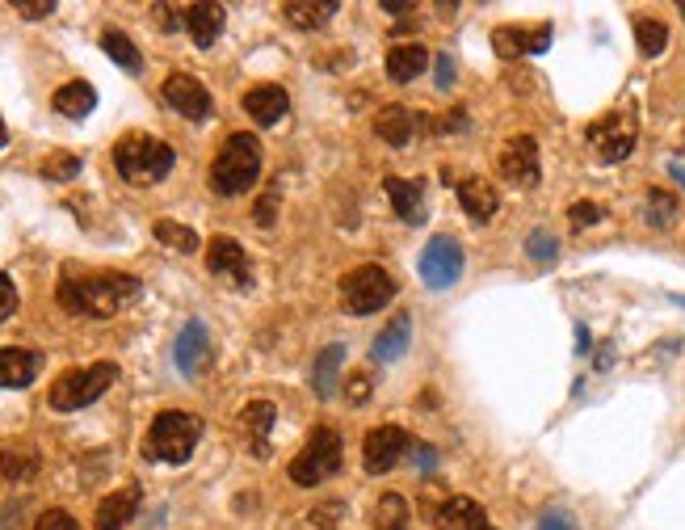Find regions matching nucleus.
<instances>
[{
	"instance_id": "obj_33",
	"label": "nucleus",
	"mask_w": 685,
	"mask_h": 530,
	"mask_svg": "<svg viewBox=\"0 0 685 530\" xmlns=\"http://www.w3.org/2000/svg\"><path fill=\"white\" fill-rule=\"evenodd\" d=\"M374 530H408V501L400 493H383L374 505Z\"/></svg>"
},
{
	"instance_id": "obj_5",
	"label": "nucleus",
	"mask_w": 685,
	"mask_h": 530,
	"mask_svg": "<svg viewBox=\"0 0 685 530\" xmlns=\"http://www.w3.org/2000/svg\"><path fill=\"white\" fill-rule=\"evenodd\" d=\"M341 459H345L341 434L328 430V426H315L312 437L303 442V451L290 459V480L303 484V489H315V484H324V480H333L341 471Z\"/></svg>"
},
{
	"instance_id": "obj_36",
	"label": "nucleus",
	"mask_w": 685,
	"mask_h": 530,
	"mask_svg": "<svg viewBox=\"0 0 685 530\" xmlns=\"http://www.w3.org/2000/svg\"><path fill=\"white\" fill-rule=\"evenodd\" d=\"M526 257H534L538 266H551V261L560 257V241H556V232L534 227V232L526 236Z\"/></svg>"
},
{
	"instance_id": "obj_16",
	"label": "nucleus",
	"mask_w": 685,
	"mask_h": 530,
	"mask_svg": "<svg viewBox=\"0 0 685 530\" xmlns=\"http://www.w3.org/2000/svg\"><path fill=\"white\" fill-rule=\"evenodd\" d=\"M240 106H245V114L257 126H278L286 119V110H290V97H286L282 85H252Z\"/></svg>"
},
{
	"instance_id": "obj_20",
	"label": "nucleus",
	"mask_w": 685,
	"mask_h": 530,
	"mask_svg": "<svg viewBox=\"0 0 685 530\" xmlns=\"http://www.w3.org/2000/svg\"><path fill=\"white\" fill-rule=\"evenodd\" d=\"M387 189V198H391V207H396V215L404 219V223H425V182H404V177H387L383 182Z\"/></svg>"
},
{
	"instance_id": "obj_27",
	"label": "nucleus",
	"mask_w": 685,
	"mask_h": 530,
	"mask_svg": "<svg viewBox=\"0 0 685 530\" xmlns=\"http://www.w3.org/2000/svg\"><path fill=\"white\" fill-rule=\"evenodd\" d=\"M341 362H345V349L341 345H328L315 354V367H312V392L320 400H333L337 396V379H341Z\"/></svg>"
},
{
	"instance_id": "obj_22",
	"label": "nucleus",
	"mask_w": 685,
	"mask_h": 530,
	"mask_svg": "<svg viewBox=\"0 0 685 530\" xmlns=\"http://www.w3.org/2000/svg\"><path fill=\"white\" fill-rule=\"evenodd\" d=\"M223 22H227V17H223V4H211V0H198V4L186 9V30L202 51L215 47V38L223 34Z\"/></svg>"
},
{
	"instance_id": "obj_1",
	"label": "nucleus",
	"mask_w": 685,
	"mask_h": 530,
	"mask_svg": "<svg viewBox=\"0 0 685 530\" xmlns=\"http://www.w3.org/2000/svg\"><path fill=\"white\" fill-rule=\"evenodd\" d=\"M139 291H144V282L135 279V274H119V270H97V274H63L60 291H55V299H60L63 312L72 316H97V320H105V316H119L126 304H135L139 299Z\"/></svg>"
},
{
	"instance_id": "obj_51",
	"label": "nucleus",
	"mask_w": 685,
	"mask_h": 530,
	"mask_svg": "<svg viewBox=\"0 0 685 530\" xmlns=\"http://www.w3.org/2000/svg\"><path fill=\"white\" fill-rule=\"evenodd\" d=\"M4 144H9V131H4V123H0V148H4Z\"/></svg>"
},
{
	"instance_id": "obj_34",
	"label": "nucleus",
	"mask_w": 685,
	"mask_h": 530,
	"mask_svg": "<svg viewBox=\"0 0 685 530\" xmlns=\"http://www.w3.org/2000/svg\"><path fill=\"white\" fill-rule=\"evenodd\" d=\"M635 42H639V56L656 60L669 47V26L656 22V17H635Z\"/></svg>"
},
{
	"instance_id": "obj_2",
	"label": "nucleus",
	"mask_w": 685,
	"mask_h": 530,
	"mask_svg": "<svg viewBox=\"0 0 685 530\" xmlns=\"http://www.w3.org/2000/svg\"><path fill=\"white\" fill-rule=\"evenodd\" d=\"M198 442H202V417L182 412V408H164V412H157V421L148 426L144 459L148 464H186Z\"/></svg>"
},
{
	"instance_id": "obj_31",
	"label": "nucleus",
	"mask_w": 685,
	"mask_h": 530,
	"mask_svg": "<svg viewBox=\"0 0 685 530\" xmlns=\"http://www.w3.org/2000/svg\"><path fill=\"white\" fill-rule=\"evenodd\" d=\"M101 51L119 63L123 72H130V76H139V72H144V56H139V47H135V42H130L123 30H105V34H101Z\"/></svg>"
},
{
	"instance_id": "obj_43",
	"label": "nucleus",
	"mask_w": 685,
	"mask_h": 530,
	"mask_svg": "<svg viewBox=\"0 0 685 530\" xmlns=\"http://www.w3.org/2000/svg\"><path fill=\"white\" fill-rule=\"evenodd\" d=\"M13 312H17V286H13L9 274H0V324H4Z\"/></svg>"
},
{
	"instance_id": "obj_4",
	"label": "nucleus",
	"mask_w": 685,
	"mask_h": 530,
	"mask_svg": "<svg viewBox=\"0 0 685 530\" xmlns=\"http://www.w3.org/2000/svg\"><path fill=\"white\" fill-rule=\"evenodd\" d=\"M173 160H177V152L164 144V139H157V135H123L119 144H114V169L123 173V182H130V186H157V182H164L169 173H173Z\"/></svg>"
},
{
	"instance_id": "obj_49",
	"label": "nucleus",
	"mask_w": 685,
	"mask_h": 530,
	"mask_svg": "<svg viewBox=\"0 0 685 530\" xmlns=\"http://www.w3.org/2000/svg\"><path fill=\"white\" fill-rule=\"evenodd\" d=\"M576 345H581V354H585V349H589V329H585V324H581V329H576Z\"/></svg>"
},
{
	"instance_id": "obj_24",
	"label": "nucleus",
	"mask_w": 685,
	"mask_h": 530,
	"mask_svg": "<svg viewBox=\"0 0 685 530\" xmlns=\"http://www.w3.org/2000/svg\"><path fill=\"white\" fill-rule=\"evenodd\" d=\"M459 202H463V211H468L475 223H488V219L500 211V194L493 189V182H484V177L459 182Z\"/></svg>"
},
{
	"instance_id": "obj_30",
	"label": "nucleus",
	"mask_w": 685,
	"mask_h": 530,
	"mask_svg": "<svg viewBox=\"0 0 685 530\" xmlns=\"http://www.w3.org/2000/svg\"><path fill=\"white\" fill-rule=\"evenodd\" d=\"M0 476L13 484H26L38 476V451L34 446H4L0 451Z\"/></svg>"
},
{
	"instance_id": "obj_11",
	"label": "nucleus",
	"mask_w": 685,
	"mask_h": 530,
	"mask_svg": "<svg viewBox=\"0 0 685 530\" xmlns=\"http://www.w3.org/2000/svg\"><path fill=\"white\" fill-rule=\"evenodd\" d=\"M412 437H408L404 426H374L366 442H362V459H366V471L371 476H387L400 459L408 455Z\"/></svg>"
},
{
	"instance_id": "obj_50",
	"label": "nucleus",
	"mask_w": 685,
	"mask_h": 530,
	"mask_svg": "<svg viewBox=\"0 0 685 530\" xmlns=\"http://www.w3.org/2000/svg\"><path fill=\"white\" fill-rule=\"evenodd\" d=\"M669 173H673V182H677V186L685 189V169H682V164H673V169H669Z\"/></svg>"
},
{
	"instance_id": "obj_8",
	"label": "nucleus",
	"mask_w": 685,
	"mask_h": 530,
	"mask_svg": "<svg viewBox=\"0 0 685 530\" xmlns=\"http://www.w3.org/2000/svg\"><path fill=\"white\" fill-rule=\"evenodd\" d=\"M463 245L454 241V236H434L425 252H421V261H416V274L421 282L429 286V291H450L454 282L463 279Z\"/></svg>"
},
{
	"instance_id": "obj_9",
	"label": "nucleus",
	"mask_w": 685,
	"mask_h": 530,
	"mask_svg": "<svg viewBox=\"0 0 685 530\" xmlns=\"http://www.w3.org/2000/svg\"><path fill=\"white\" fill-rule=\"evenodd\" d=\"M500 177L518 189H534L543 182V164H538V139L534 135H513L500 148Z\"/></svg>"
},
{
	"instance_id": "obj_42",
	"label": "nucleus",
	"mask_w": 685,
	"mask_h": 530,
	"mask_svg": "<svg viewBox=\"0 0 685 530\" xmlns=\"http://www.w3.org/2000/svg\"><path fill=\"white\" fill-rule=\"evenodd\" d=\"M17 13H22L26 22H42V17L55 13V0H17Z\"/></svg>"
},
{
	"instance_id": "obj_40",
	"label": "nucleus",
	"mask_w": 685,
	"mask_h": 530,
	"mask_svg": "<svg viewBox=\"0 0 685 530\" xmlns=\"http://www.w3.org/2000/svg\"><path fill=\"white\" fill-rule=\"evenodd\" d=\"M568 223H572L576 232H585L593 223H601V207H597V202H572V207H568Z\"/></svg>"
},
{
	"instance_id": "obj_38",
	"label": "nucleus",
	"mask_w": 685,
	"mask_h": 530,
	"mask_svg": "<svg viewBox=\"0 0 685 530\" xmlns=\"http://www.w3.org/2000/svg\"><path fill=\"white\" fill-rule=\"evenodd\" d=\"M278 202H282V186H270L261 194V202L252 207V219H257L261 227H274V223H278Z\"/></svg>"
},
{
	"instance_id": "obj_41",
	"label": "nucleus",
	"mask_w": 685,
	"mask_h": 530,
	"mask_svg": "<svg viewBox=\"0 0 685 530\" xmlns=\"http://www.w3.org/2000/svg\"><path fill=\"white\" fill-rule=\"evenodd\" d=\"M30 530H80V522H76L67 509H47Z\"/></svg>"
},
{
	"instance_id": "obj_14",
	"label": "nucleus",
	"mask_w": 685,
	"mask_h": 530,
	"mask_svg": "<svg viewBox=\"0 0 685 530\" xmlns=\"http://www.w3.org/2000/svg\"><path fill=\"white\" fill-rule=\"evenodd\" d=\"M551 22H543L538 30H522V26H500L493 30V51L500 60H526V56H543L551 47Z\"/></svg>"
},
{
	"instance_id": "obj_44",
	"label": "nucleus",
	"mask_w": 685,
	"mask_h": 530,
	"mask_svg": "<svg viewBox=\"0 0 685 530\" xmlns=\"http://www.w3.org/2000/svg\"><path fill=\"white\" fill-rule=\"evenodd\" d=\"M534 530H576V518H572L568 509H547V514L538 518V527Z\"/></svg>"
},
{
	"instance_id": "obj_23",
	"label": "nucleus",
	"mask_w": 685,
	"mask_h": 530,
	"mask_svg": "<svg viewBox=\"0 0 685 530\" xmlns=\"http://www.w3.org/2000/svg\"><path fill=\"white\" fill-rule=\"evenodd\" d=\"M437 530H497L488 522L484 505H475L471 497H450L437 509Z\"/></svg>"
},
{
	"instance_id": "obj_21",
	"label": "nucleus",
	"mask_w": 685,
	"mask_h": 530,
	"mask_svg": "<svg viewBox=\"0 0 685 530\" xmlns=\"http://www.w3.org/2000/svg\"><path fill=\"white\" fill-rule=\"evenodd\" d=\"M408 345H412V316L400 312L371 345V358L374 362H383V367H391V362H400L408 354Z\"/></svg>"
},
{
	"instance_id": "obj_32",
	"label": "nucleus",
	"mask_w": 685,
	"mask_h": 530,
	"mask_svg": "<svg viewBox=\"0 0 685 530\" xmlns=\"http://www.w3.org/2000/svg\"><path fill=\"white\" fill-rule=\"evenodd\" d=\"M152 236H157L160 245H169V249H177V252L198 249V232L186 227V223H177V219H157V223H152Z\"/></svg>"
},
{
	"instance_id": "obj_15",
	"label": "nucleus",
	"mask_w": 685,
	"mask_h": 530,
	"mask_svg": "<svg viewBox=\"0 0 685 530\" xmlns=\"http://www.w3.org/2000/svg\"><path fill=\"white\" fill-rule=\"evenodd\" d=\"M173 362H177V371L186 374H198L207 362H211V333H207V324L202 320H189L186 329L177 333V345H173Z\"/></svg>"
},
{
	"instance_id": "obj_45",
	"label": "nucleus",
	"mask_w": 685,
	"mask_h": 530,
	"mask_svg": "<svg viewBox=\"0 0 685 530\" xmlns=\"http://www.w3.org/2000/svg\"><path fill=\"white\" fill-rule=\"evenodd\" d=\"M22 514H26V501L0 505V530H22Z\"/></svg>"
},
{
	"instance_id": "obj_35",
	"label": "nucleus",
	"mask_w": 685,
	"mask_h": 530,
	"mask_svg": "<svg viewBox=\"0 0 685 530\" xmlns=\"http://www.w3.org/2000/svg\"><path fill=\"white\" fill-rule=\"evenodd\" d=\"M677 219V198L669 189H648V223L652 227H673Z\"/></svg>"
},
{
	"instance_id": "obj_26",
	"label": "nucleus",
	"mask_w": 685,
	"mask_h": 530,
	"mask_svg": "<svg viewBox=\"0 0 685 530\" xmlns=\"http://www.w3.org/2000/svg\"><path fill=\"white\" fill-rule=\"evenodd\" d=\"M412 131H416V114H408L404 106H383V110L374 114V135H378L383 144L404 148L408 139H412Z\"/></svg>"
},
{
	"instance_id": "obj_17",
	"label": "nucleus",
	"mask_w": 685,
	"mask_h": 530,
	"mask_svg": "<svg viewBox=\"0 0 685 530\" xmlns=\"http://www.w3.org/2000/svg\"><path fill=\"white\" fill-rule=\"evenodd\" d=\"M274 417H278V408L270 405V400H252V405L240 408V434L249 442V451L257 459H265L270 455V430H274Z\"/></svg>"
},
{
	"instance_id": "obj_52",
	"label": "nucleus",
	"mask_w": 685,
	"mask_h": 530,
	"mask_svg": "<svg viewBox=\"0 0 685 530\" xmlns=\"http://www.w3.org/2000/svg\"><path fill=\"white\" fill-rule=\"evenodd\" d=\"M682 13H685V4H682Z\"/></svg>"
},
{
	"instance_id": "obj_6",
	"label": "nucleus",
	"mask_w": 685,
	"mask_h": 530,
	"mask_svg": "<svg viewBox=\"0 0 685 530\" xmlns=\"http://www.w3.org/2000/svg\"><path fill=\"white\" fill-rule=\"evenodd\" d=\"M114 383H119V367H114V362H94V367H85V371L60 374L47 400H51L55 412H76V408H89L94 400H101Z\"/></svg>"
},
{
	"instance_id": "obj_7",
	"label": "nucleus",
	"mask_w": 685,
	"mask_h": 530,
	"mask_svg": "<svg viewBox=\"0 0 685 530\" xmlns=\"http://www.w3.org/2000/svg\"><path fill=\"white\" fill-rule=\"evenodd\" d=\"M396 295V279L383 266H358L341 279V308L349 316L383 312Z\"/></svg>"
},
{
	"instance_id": "obj_37",
	"label": "nucleus",
	"mask_w": 685,
	"mask_h": 530,
	"mask_svg": "<svg viewBox=\"0 0 685 530\" xmlns=\"http://www.w3.org/2000/svg\"><path fill=\"white\" fill-rule=\"evenodd\" d=\"M80 164H85V160L72 157V152H51V157L42 160V177H47V182H72V177L80 173Z\"/></svg>"
},
{
	"instance_id": "obj_19",
	"label": "nucleus",
	"mask_w": 685,
	"mask_h": 530,
	"mask_svg": "<svg viewBox=\"0 0 685 530\" xmlns=\"http://www.w3.org/2000/svg\"><path fill=\"white\" fill-rule=\"evenodd\" d=\"M139 497H144L139 484H126V489H119V493H110V497L97 505L94 527L97 530H126L130 527V518H135V509H139Z\"/></svg>"
},
{
	"instance_id": "obj_48",
	"label": "nucleus",
	"mask_w": 685,
	"mask_h": 530,
	"mask_svg": "<svg viewBox=\"0 0 685 530\" xmlns=\"http://www.w3.org/2000/svg\"><path fill=\"white\" fill-rule=\"evenodd\" d=\"M441 131H450V135H454V131H468V114H463V110H450Z\"/></svg>"
},
{
	"instance_id": "obj_18",
	"label": "nucleus",
	"mask_w": 685,
	"mask_h": 530,
	"mask_svg": "<svg viewBox=\"0 0 685 530\" xmlns=\"http://www.w3.org/2000/svg\"><path fill=\"white\" fill-rule=\"evenodd\" d=\"M38 371H42L38 349H22V345L0 349V387H30Z\"/></svg>"
},
{
	"instance_id": "obj_46",
	"label": "nucleus",
	"mask_w": 685,
	"mask_h": 530,
	"mask_svg": "<svg viewBox=\"0 0 685 530\" xmlns=\"http://www.w3.org/2000/svg\"><path fill=\"white\" fill-rule=\"evenodd\" d=\"M450 85H454V60L441 51L437 56V89H450Z\"/></svg>"
},
{
	"instance_id": "obj_28",
	"label": "nucleus",
	"mask_w": 685,
	"mask_h": 530,
	"mask_svg": "<svg viewBox=\"0 0 685 530\" xmlns=\"http://www.w3.org/2000/svg\"><path fill=\"white\" fill-rule=\"evenodd\" d=\"M425 67H429V56H425V47H416V42H400V47L387 51V76H391L396 85L416 81Z\"/></svg>"
},
{
	"instance_id": "obj_25",
	"label": "nucleus",
	"mask_w": 685,
	"mask_h": 530,
	"mask_svg": "<svg viewBox=\"0 0 685 530\" xmlns=\"http://www.w3.org/2000/svg\"><path fill=\"white\" fill-rule=\"evenodd\" d=\"M51 106H55V114L80 123V119H89V114L97 110V89L89 85V81H67L63 89H55Z\"/></svg>"
},
{
	"instance_id": "obj_47",
	"label": "nucleus",
	"mask_w": 685,
	"mask_h": 530,
	"mask_svg": "<svg viewBox=\"0 0 685 530\" xmlns=\"http://www.w3.org/2000/svg\"><path fill=\"white\" fill-rule=\"evenodd\" d=\"M383 13H391V17H412L416 4H412V0H383Z\"/></svg>"
},
{
	"instance_id": "obj_39",
	"label": "nucleus",
	"mask_w": 685,
	"mask_h": 530,
	"mask_svg": "<svg viewBox=\"0 0 685 530\" xmlns=\"http://www.w3.org/2000/svg\"><path fill=\"white\" fill-rule=\"evenodd\" d=\"M345 400H349L353 408L366 405V400H371V374L366 371L349 374V379H345Z\"/></svg>"
},
{
	"instance_id": "obj_13",
	"label": "nucleus",
	"mask_w": 685,
	"mask_h": 530,
	"mask_svg": "<svg viewBox=\"0 0 685 530\" xmlns=\"http://www.w3.org/2000/svg\"><path fill=\"white\" fill-rule=\"evenodd\" d=\"M589 144H593V152H597V160L619 164V160H626L631 148H635V123L623 119V114H610V119L589 126Z\"/></svg>"
},
{
	"instance_id": "obj_10",
	"label": "nucleus",
	"mask_w": 685,
	"mask_h": 530,
	"mask_svg": "<svg viewBox=\"0 0 685 530\" xmlns=\"http://www.w3.org/2000/svg\"><path fill=\"white\" fill-rule=\"evenodd\" d=\"M164 101H169V110H177L182 119L189 123H202V119H211L215 114V101L207 94V85L198 81V76H189V72H173L169 81H164Z\"/></svg>"
},
{
	"instance_id": "obj_29",
	"label": "nucleus",
	"mask_w": 685,
	"mask_h": 530,
	"mask_svg": "<svg viewBox=\"0 0 685 530\" xmlns=\"http://www.w3.org/2000/svg\"><path fill=\"white\" fill-rule=\"evenodd\" d=\"M333 13H337V0H290V4H282V17L295 30H320Z\"/></svg>"
},
{
	"instance_id": "obj_3",
	"label": "nucleus",
	"mask_w": 685,
	"mask_h": 530,
	"mask_svg": "<svg viewBox=\"0 0 685 530\" xmlns=\"http://www.w3.org/2000/svg\"><path fill=\"white\" fill-rule=\"evenodd\" d=\"M261 144H257V135L249 131H236V135H227V144L219 148L215 164H211V189L223 194V198H236V194H245V189L257 186V177H261Z\"/></svg>"
},
{
	"instance_id": "obj_12",
	"label": "nucleus",
	"mask_w": 685,
	"mask_h": 530,
	"mask_svg": "<svg viewBox=\"0 0 685 530\" xmlns=\"http://www.w3.org/2000/svg\"><path fill=\"white\" fill-rule=\"evenodd\" d=\"M207 270H211L215 279L232 282L236 291H249L252 286L249 252L240 249V241H232V236H215V241L207 245Z\"/></svg>"
}]
</instances>
